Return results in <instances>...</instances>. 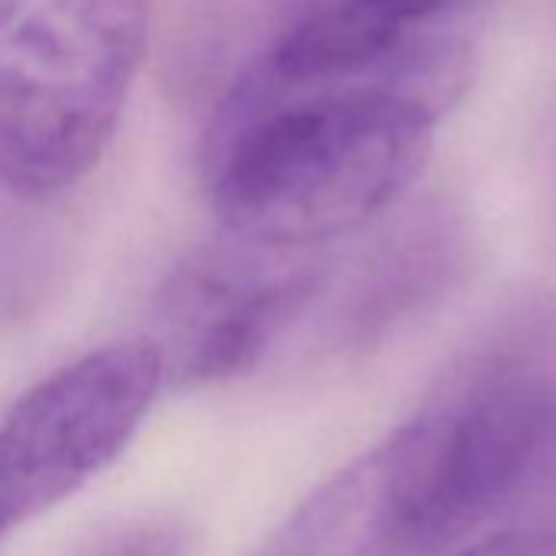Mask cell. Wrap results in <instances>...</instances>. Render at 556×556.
<instances>
[{
  "label": "cell",
  "mask_w": 556,
  "mask_h": 556,
  "mask_svg": "<svg viewBox=\"0 0 556 556\" xmlns=\"http://www.w3.org/2000/svg\"><path fill=\"white\" fill-rule=\"evenodd\" d=\"M448 556H556V530L523 527V530H497L471 540L468 546Z\"/></svg>",
  "instance_id": "9c48e42d"
},
{
  "label": "cell",
  "mask_w": 556,
  "mask_h": 556,
  "mask_svg": "<svg viewBox=\"0 0 556 556\" xmlns=\"http://www.w3.org/2000/svg\"><path fill=\"white\" fill-rule=\"evenodd\" d=\"M249 556H387L370 455L321 484Z\"/></svg>",
  "instance_id": "ba28073f"
},
{
  "label": "cell",
  "mask_w": 556,
  "mask_h": 556,
  "mask_svg": "<svg viewBox=\"0 0 556 556\" xmlns=\"http://www.w3.org/2000/svg\"><path fill=\"white\" fill-rule=\"evenodd\" d=\"M445 76L406 63L390 76L286 86L258 66L213 122L203 177L232 239L321 249L387 213L422 174Z\"/></svg>",
  "instance_id": "6da1fadb"
},
{
  "label": "cell",
  "mask_w": 556,
  "mask_h": 556,
  "mask_svg": "<svg viewBox=\"0 0 556 556\" xmlns=\"http://www.w3.org/2000/svg\"><path fill=\"white\" fill-rule=\"evenodd\" d=\"M556 429V312H523L478 344L367 455L387 556H448L543 475Z\"/></svg>",
  "instance_id": "7a4b0ae2"
},
{
  "label": "cell",
  "mask_w": 556,
  "mask_h": 556,
  "mask_svg": "<svg viewBox=\"0 0 556 556\" xmlns=\"http://www.w3.org/2000/svg\"><path fill=\"white\" fill-rule=\"evenodd\" d=\"M24 8H27V0H0V30H4Z\"/></svg>",
  "instance_id": "8fae6325"
},
{
  "label": "cell",
  "mask_w": 556,
  "mask_h": 556,
  "mask_svg": "<svg viewBox=\"0 0 556 556\" xmlns=\"http://www.w3.org/2000/svg\"><path fill=\"white\" fill-rule=\"evenodd\" d=\"M468 262L465 236L442 213L416 216L367 249L315 312L318 348L331 357H361L387 344L439 299H445Z\"/></svg>",
  "instance_id": "8992f818"
},
{
  "label": "cell",
  "mask_w": 556,
  "mask_h": 556,
  "mask_svg": "<svg viewBox=\"0 0 556 556\" xmlns=\"http://www.w3.org/2000/svg\"><path fill=\"white\" fill-rule=\"evenodd\" d=\"M455 0H278V37L262 73L286 86L380 76L393 53Z\"/></svg>",
  "instance_id": "52a82bcc"
},
{
  "label": "cell",
  "mask_w": 556,
  "mask_h": 556,
  "mask_svg": "<svg viewBox=\"0 0 556 556\" xmlns=\"http://www.w3.org/2000/svg\"><path fill=\"white\" fill-rule=\"evenodd\" d=\"M161 387V361L141 338L89 351L27 390L0 419V536L112 465Z\"/></svg>",
  "instance_id": "5b68a950"
},
{
  "label": "cell",
  "mask_w": 556,
  "mask_h": 556,
  "mask_svg": "<svg viewBox=\"0 0 556 556\" xmlns=\"http://www.w3.org/2000/svg\"><path fill=\"white\" fill-rule=\"evenodd\" d=\"M184 533L167 523H148L109 543L99 556H184Z\"/></svg>",
  "instance_id": "30bf717a"
},
{
  "label": "cell",
  "mask_w": 556,
  "mask_h": 556,
  "mask_svg": "<svg viewBox=\"0 0 556 556\" xmlns=\"http://www.w3.org/2000/svg\"><path fill=\"white\" fill-rule=\"evenodd\" d=\"M148 30V0H47L0 43V190L53 200L99 164Z\"/></svg>",
  "instance_id": "3957f363"
},
{
  "label": "cell",
  "mask_w": 556,
  "mask_h": 556,
  "mask_svg": "<svg viewBox=\"0 0 556 556\" xmlns=\"http://www.w3.org/2000/svg\"><path fill=\"white\" fill-rule=\"evenodd\" d=\"M331 278L334 258L321 249L229 236L190 252L161 286L144 338L161 361V380L200 390L258 370L321 308Z\"/></svg>",
  "instance_id": "277c9868"
}]
</instances>
